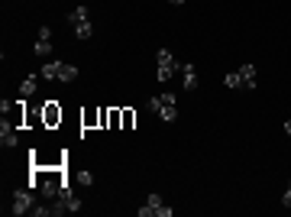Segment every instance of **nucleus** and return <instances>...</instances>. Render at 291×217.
Returning <instances> with one entry per match:
<instances>
[{
	"instance_id": "f257e3e1",
	"label": "nucleus",
	"mask_w": 291,
	"mask_h": 217,
	"mask_svg": "<svg viewBox=\"0 0 291 217\" xmlns=\"http://www.w3.org/2000/svg\"><path fill=\"white\" fill-rule=\"evenodd\" d=\"M149 110H152V114H158L165 123H175V120H178V98H175V94L149 98Z\"/></svg>"
},
{
	"instance_id": "f03ea898",
	"label": "nucleus",
	"mask_w": 291,
	"mask_h": 217,
	"mask_svg": "<svg viewBox=\"0 0 291 217\" xmlns=\"http://www.w3.org/2000/svg\"><path fill=\"white\" fill-rule=\"evenodd\" d=\"M136 214H139V217H172V207H165V204H162V195L152 192V195L146 198V204L139 207Z\"/></svg>"
},
{
	"instance_id": "7ed1b4c3",
	"label": "nucleus",
	"mask_w": 291,
	"mask_h": 217,
	"mask_svg": "<svg viewBox=\"0 0 291 217\" xmlns=\"http://www.w3.org/2000/svg\"><path fill=\"white\" fill-rule=\"evenodd\" d=\"M33 207H36V201H33V192L29 188H20V192H13V201H10V211L13 214H33Z\"/></svg>"
},
{
	"instance_id": "20e7f679",
	"label": "nucleus",
	"mask_w": 291,
	"mask_h": 217,
	"mask_svg": "<svg viewBox=\"0 0 291 217\" xmlns=\"http://www.w3.org/2000/svg\"><path fill=\"white\" fill-rule=\"evenodd\" d=\"M52 49V26H39V36H36V46H33V55H49Z\"/></svg>"
},
{
	"instance_id": "39448f33",
	"label": "nucleus",
	"mask_w": 291,
	"mask_h": 217,
	"mask_svg": "<svg viewBox=\"0 0 291 217\" xmlns=\"http://www.w3.org/2000/svg\"><path fill=\"white\" fill-rule=\"evenodd\" d=\"M16 143H20L16 140V130L7 123V117H4V123H0V146H4V149H13Z\"/></svg>"
},
{
	"instance_id": "423d86ee",
	"label": "nucleus",
	"mask_w": 291,
	"mask_h": 217,
	"mask_svg": "<svg viewBox=\"0 0 291 217\" xmlns=\"http://www.w3.org/2000/svg\"><path fill=\"white\" fill-rule=\"evenodd\" d=\"M181 84H184V91H194V88H198V68H194V62H184V68H181Z\"/></svg>"
},
{
	"instance_id": "0eeeda50",
	"label": "nucleus",
	"mask_w": 291,
	"mask_h": 217,
	"mask_svg": "<svg viewBox=\"0 0 291 217\" xmlns=\"http://www.w3.org/2000/svg\"><path fill=\"white\" fill-rule=\"evenodd\" d=\"M42 195L46 198H58V188H61V178L58 175H42Z\"/></svg>"
},
{
	"instance_id": "6e6552de",
	"label": "nucleus",
	"mask_w": 291,
	"mask_h": 217,
	"mask_svg": "<svg viewBox=\"0 0 291 217\" xmlns=\"http://www.w3.org/2000/svg\"><path fill=\"white\" fill-rule=\"evenodd\" d=\"M240 75H243V88L252 91V88H255V65H252V62L240 65Z\"/></svg>"
},
{
	"instance_id": "1a4fd4ad",
	"label": "nucleus",
	"mask_w": 291,
	"mask_h": 217,
	"mask_svg": "<svg viewBox=\"0 0 291 217\" xmlns=\"http://www.w3.org/2000/svg\"><path fill=\"white\" fill-rule=\"evenodd\" d=\"M84 20H91V10H87L84 4H81V7H72V10H68V23H72V26L84 23Z\"/></svg>"
},
{
	"instance_id": "9d476101",
	"label": "nucleus",
	"mask_w": 291,
	"mask_h": 217,
	"mask_svg": "<svg viewBox=\"0 0 291 217\" xmlns=\"http://www.w3.org/2000/svg\"><path fill=\"white\" fill-rule=\"evenodd\" d=\"M36 78H39V75H29V78H26V81L20 84V98H33V94H36V88H39Z\"/></svg>"
},
{
	"instance_id": "9b49d317",
	"label": "nucleus",
	"mask_w": 291,
	"mask_h": 217,
	"mask_svg": "<svg viewBox=\"0 0 291 217\" xmlns=\"http://www.w3.org/2000/svg\"><path fill=\"white\" fill-rule=\"evenodd\" d=\"M58 68H61V62H46L39 68V78H49V81H58Z\"/></svg>"
},
{
	"instance_id": "f8f14e48",
	"label": "nucleus",
	"mask_w": 291,
	"mask_h": 217,
	"mask_svg": "<svg viewBox=\"0 0 291 217\" xmlns=\"http://www.w3.org/2000/svg\"><path fill=\"white\" fill-rule=\"evenodd\" d=\"M75 78H78V68L68 65V62H61V68H58V81H75Z\"/></svg>"
},
{
	"instance_id": "ddd939ff",
	"label": "nucleus",
	"mask_w": 291,
	"mask_h": 217,
	"mask_svg": "<svg viewBox=\"0 0 291 217\" xmlns=\"http://www.w3.org/2000/svg\"><path fill=\"white\" fill-rule=\"evenodd\" d=\"M223 84H227V88H233V91L243 88V75H240V72H227V75H223Z\"/></svg>"
},
{
	"instance_id": "4468645a",
	"label": "nucleus",
	"mask_w": 291,
	"mask_h": 217,
	"mask_svg": "<svg viewBox=\"0 0 291 217\" xmlns=\"http://www.w3.org/2000/svg\"><path fill=\"white\" fill-rule=\"evenodd\" d=\"M91 33H94L91 20H84V23H78V26H75V36H78V39H91Z\"/></svg>"
},
{
	"instance_id": "2eb2a0df",
	"label": "nucleus",
	"mask_w": 291,
	"mask_h": 217,
	"mask_svg": "<svg viewBox=\"0 0 291 217\" xmlns=\"http://www.w3.org/2000/svg\"><path fill=\"white\" fill-rule=\"evenodd\" d=\"M33 217H52V204H36L33 207Z\"/></svg>"
},
{
	"instance_id": "dca6fc26",
	"label": "nucleus",
	"mask_w": 291,
	"mask_h": 217,
	"mask_svg": "<svg viewBox=\"0 0 291 217\" xmlns=\"http://www.w3.org/2000/svg\"><path fill=\"white\" fill-rule=\"evenodd\" d=\"M65 207H68V214H78V211H81V198H68V201H65Z\"/></svg>"
},
{
	"instance_id": "f3484780",
	"label": "nucleus",
	"mask_w": 291,
	"mask_h": 217,
	"mask_svg": "<svg viewBox=\"0 0 291 217\" xmlns=\"http://www.w3.org/2000/svg\"><path fill=\"white\" fill-rule=\"evenodd\" d=\"M78 181H81V185H94V175L87 169H81V172H78Z\"/></svg>"
},
{
	"instance_id": "a211bd4d",
	"label": "nucleus",
	"mask_w": 291,
	"mask_h": 217,
	"mask_svg": "<svg viewBox=\"0 0 291 217\" xmlns=\"http://www.w3.org/2000/svg\"><path fill=\"white\" fill-rule=\"evenodd\" d=\"M281 207H291V181H288V188H285V195H281Z\"/></svg>"
},
{
	"instance_id": "6ab92c4d",
	"label": "nucleus",
	"mask_w": 291,
	"mask_h": 217,
	"mask_svg": "<svg viewBox=\"0 0 291 217\" xmlns=\"http://www.w3.org/2000/svg\"><path fill=\"white\" fill-rule=\"evenodd\" d=\"M285 133H288V136H291V117H288V120H285Z\"/></svg>"
},
{
	"instance_id": "aec40b11",
	"label": "nucleus",
	"mask_w": 291,
	"mask_h": 217,
	"mask_svg": "<svg viewBox=\"0 0 291 217\" xmlns=\"http://www.w3.org/2000/svg\"><path fill=\"white\" fill-rule=\"evenodd\" d=\"M169 4H172V7H181V4H184V0H169Z\"/></svg>"
}]
</instances>
